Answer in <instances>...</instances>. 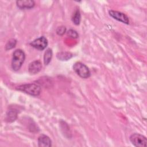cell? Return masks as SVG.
<instances>
[{
	"label": "cell",
	"mask_w": 147,
	"mask_h": 147,
	"mask_svg": "<svg viewBox=\"0 0 147 147\" xmlns=\"http://www.w3.org/2000/svg\"><path fill=\"white\" fill-rule=\"evenodd\" d=\"M30 45L40 51L44 50L46 48V47L48 45V40L44 36H41L39 38H37L32 41L30 43Z\"/></svg>",
	"instance_id": "6"
},
{
	"label": "cell",
	"mask_w": 147,
	"mask_h": 147,
	"mask_svg": "<svg viewBox=\"0 0 147 147\" xmlns=\"http://www.w3.org/2000/svg\"><path fill=\"white\" fill-rule=\"evenodd\" d=\"M109 13L110 16L113 18L114 20H116L117 21L121 22L126 25L129 24V18L125 13L113 10H109Z\"/></svg>",
	"instance_id": "5"
},
{
	"label": "cell",
	"mask_w": 147,
	"mask_h": 147,
	"mask_svg": "<svg viewBox=\"0 0 147 147\" xmlns=\"http://www.w3.org/2000/svg\"><path fill=\"white\" fill-rule=\"evenodd\" d=\"M38 146L40 147H50L52 146V141L48 136L41 134L38 138Z\"/></svg>",
	"instance_id": "9"
},
{
	"label": "cell",
	"mask_w": 147,
	"mask_h": 147,
	"mask_svg": "<svg viewBox=\"0 0 147 147\" xmlns=\"http://www.w3.org/2000/svg\"><path fill=\"white\" fill-rule=\"evenodd\" d=\"M74 71L80 78L86 79L90 76L91 73L89 68L84 64L82 62H76L73 65Z\"/></svg>",
	"instance_id": "3"
},
{
	"label": "cell",
	"mask_w": 147,
	"mask_h": 147,
	"mask_svg": "<svg viewBox=\"0 0 147 147\" xmlns=\"http://www.w3.org/2000/svg\"><path fill=\"white\" fill-rule=\"evenodd\" d=\"M53 53L51 48H48L44 53V63L45 65H48L51 62L52 57Z\"/></svg>",
	"instance_id": "11"
},
{
	"label": "cell",
	"mask_w": 147,
	"mask_h": 147,
	"mask_svg": "<svg viewBox=\"0 0 147 147\" xmlns=\"http://www.w3.org/2000/svg\"><path fill=\"white\" fill-rule=\"evenodd\" d=\"M72 20L75 25H78L80 24V21H81V14H80V10L78 9H76L74 12V13L73 14Z\"/></svg>",
	"instance_id": "12"
},
{
	"label": "cell",
	"mask_w": 147,
	"mask_h": 147,
	"mask_svg": "<svg viewBox=\"0 0 147 147\" xmlns=\"http://www.w3.org/2000/svg\"><path fill=\"white\" fill-rule=\"evenodd\" d=\"M42 68V64L40 60H35L31 62L28 67L29 72L32 75L38 73Z\"/></svg>",
	"instance_id": "8"
},
{
	"label": "cell",
	"mask_w": 147,
	"mask_h": 147,
	"mask_svg": "<svg viewBox=\"0 0 147 147\" xmlns=\"http://www.w3.org/2000/svg\"><path fill=\"white\" fill-rule=\"evenodd\" d=\"M130 141L136 147H145L146 146V138L139 133H133L130 136Z\"/></svg>",
	"instance_id": "4"
},
{
	"label": "cell",
	"mask_w": 147,
	"mask_h": 147,
	"mask_svg": "<svg viewBox=\"0 0 147 147\" xmlns=\"http://www.w3.org/2000/svg\"><path fill=\"white\" fill-rule=\"evenodd\" d=\"M25 59V54L24 52L20 49H16L13 53L11 60V68L14 71H18Z\"/></svg>",
	"instance_id": "1"
},
{
	"label": "cell",
	"mask_w": 147,
	"mask_h": 147,
	"mask_svg": "<svg viewBox=\"0 0 147 147\" xmlns=\"http://www.w3.org/2000/svg\"><path fill=\"white\" fill-rule=\"evenodd\" d=\"M17 90L22 91L32 96H38L41 92V86L38 83H32L20 85L17 87Z\"/></svg>",
	"instance_id": "2"
},
{
	"label": "cell",
	"mask_w": 147,
	"mask_h": 147,
	"mask_svg": "<svg viewBox=\"0 0 147 147\" xmlns=\"http://www.w3.org/2000/svg\"><path fill=\"white\" fill-rule=\"evenodd\" d=\"M17 6L22 10L30 9L35 5V2L33 0H18L16 1Z\"/></svg>",
	"instance_id": "7"
},
{
	"label": "cell",
	"mask_w": 147,
	"mask_h": 147,
	"mask_svg": "<svg viewBox=\"0 0 147 147\" xmlns=\"http://www.w3.org/2000/svg\"><path fill=\"white\" fill-rule=\"evenodd\" d=\"M56 33L59 36H63L66 32V28L64 26H59L56 30Z\"/></svg>",
	"instance_id": "16"
},
{
	"label": "cell",
	"mask_w": 147,
	"mask_h": 147,
	"mask_svg": "<svg viewBox=\"0 0 147 147\" xmlns=\"http://www.w3.org/2000/svg\"><path fill=\"white\" fill-rule=\"evenodd\" d=\"M16 43H17V40L16 39L12 38V39L9 40L6 44L5 49L6 51H7V50H9V49H11L14 48L16 45Z\"/></svg>",
	"instance_id": "14"
},
{
	"label": "cell",
	"mask_w": 147,
	"mask_h": 147,
	"mask_svg": "<svg viewBox=\"0 0 147 147\" xmlns=\"http://www.w3.org/2000/svg\"><path fill=\"white\" fill-rule=\"evenodd\" d=\"M67 36L72 38H77L79 36L78 32L74 29H69L67 32Z\"/></svg>",
	"instance_id": "15"
},
{
	"label": "cell",
	"mask_w": 147,
	"mask_h": 147,
	"mask_svg": "<svg viewBox=\"0 0 147 147\" xmlns=\"http://www.w3.org/2000/svg\"><path fill=\"white\" fill-rule=\"evenodd\" d=\"M17 111L13 109H11L7 110L6 114V120L8 122H11L14 121L17 118Z\"/></svg>",
	"instance_id": "10"
},
{
	"label": "cell",
	"mask_w": 147,
	"mask_h": 147,
	"mask_svg": "<svg viewBox=\"0 0 147 147\" xmlns=\"http://www.w3.org/2000/svg\"><path fill=\"white\" fill-rule=\"evenodd\" d=\"M72 57V54L70 52H63L57 54V57L60 60H68Z\"/></svg>",
	"instance_id": "13"
}]
</instances>
